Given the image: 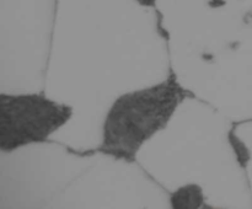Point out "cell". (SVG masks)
<instances>
[{
	"mask_svg": "<svg viewBox=\"0 0 252 209\" xmlns=\"http://www.w3.org/2000/svg\"><path fill=\"white\" fill-rule=\"evenodd\" d=\"M189 96L172 71L160 83L118 96L106 113L97 151L133 162L140 149L167 127Z\"/></svg>",
	"mask_w": 252,
	"mask_h": 209,
	"instance_id": "6da1fadb",
	"label": "cell"
},
{
	"mask_svg": "<svg viewBox=\"0 0 252 209\" xmlns=\"http://www.w3.org/2000/svg\"><path fill=\"white\" fill-rule=\"evenodd\" d=\"M71 117V106L43 93H1L0 150L12 152L47 142Z\"/></svg>",
	"mask_w": 252,
	"mask_h": 209,
	"instance_id": "7a4b0ae2",
	"label": "cell"
},
{
	"mask_svg": "<svg viewBox=\"0 0 252 209\" xmlns=\"http://www.w3.org/2000/svg\"><path fill=\"white\" fill-rule=\"evenodd\" d=\"M135 2L140 5V6L144 7H154L157 5L158 0H134Z\"/></svg>",
	"mask_w": 252,
	"mask_h": 209,
	"instance_id": "5b68a950",
	"label": "cell"
},
{
	"mask_svg": "<svg viewBox=\"0 0 252 209\" xmlns=\"http://www.w3.org/2000/svg\"><path fill=\"white\" fill-rule=\"evenodd\" d=\"M170 206L174 209H199L206 207L203 188L197 183L180 186L170 194Z\"/></svg>",
	"mask_w": 252,
	"mask_h": 209,
	"instance_id": "3957f363",
	"label": "cell"
},
{
	"mask_svg": "<svg viewBox=\"0 0 252 209\" xmlns=\"http://www.w3.org/2000/svg\"><path fill=\"white\" fill-rule=\"evenodd\" d=\"M228 140L231 149H233L234 154H235L236 160H238V162L240 164V166L245 167L251 159V152L250 150H249V148L246 147L245 143H244L238 135L234 134L233 132L229 133Z\"/></svg>",
	"mask_w": 252,
	"mask_h": 209,
	"instance_id": "277c9868",
	"label": "cell"
}]
</instances>
